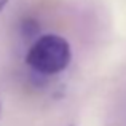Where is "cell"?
Segmentation results:
<instances>
[{
    "mask_svg": "<svg viewBox=\"0 0 126 126\" xmlns=\"http://www.w3.org/2000/svg\"><path fill=\"white\" fill-rule=\"evenodd\" d=\"M26 61L34 70L40 74H58L64 70L70 62V46L65 38L59 35H43L29 49Z\"/></svg>",
    "mask_w": 126,
    "mask_h": 126,
    "instance_id": "1",
    "label": "cell"
},
{
    "mask_svg": "<svg viewBox=\"0 0 126 126\" xmlns=\"http://www.w3.org/2000/svg\"><path fill=\"white\" fill-rule=\"evenodd\" d=\"M6 2H8V0H0V10H2L3 8V5H5V3Z\"/></svg>",
    "mask_w": 126,
    "mask_h": 126,
    "instance_id": "2",
    "label": "cell"
}]
</instances>
